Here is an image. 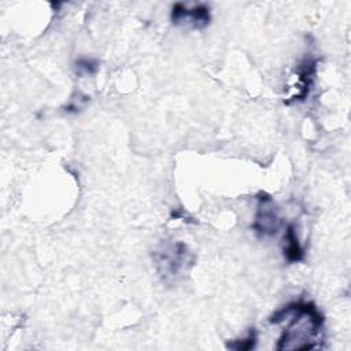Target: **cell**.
Wrapping results in <instances>:
<instances>
[{"mask_svg": "<svg viewBox=\"0 0 351 351\" xmlns=\"http://www.w3.org/2000/svg\"><path fill=\"white\" fill-rule=\"evenodd\" d=\"M317 73V59L313 56L304 58L298 66H296V82H298V92L291 96L288 100H285V104L296 103V101H304L314 84Z\"/></svg>", "mask_w": 351, "mask_h": 351, "instance_id": "5", "label": "cell"}, {"mask_svg": "<svg viewBox=\"0 0 351 351\" xmlns=\"http://www.w3.org/2000/svg\"><path fill=\"white\" fill-rule=\"evenodd\" d=\"M155 262L160 276L167 278L178 276L188 263H192V256L188 247L184 243L178 241L167 244L162 250L156 251Z\"/></svg>", "mask_w": 351, "mask_h": 351, "instance_id": "2", "label": "cell"}, {"mask_svg": "<svg viewBox=\"0 0 351 351\" xmlns=\"http://www.w3.org/2000/svg\"><path fill=\"white\" fill-rule=\"evenodd\" d=\"M171 22L174 25H189L193 29H203L211 21L210 7L206 4H197L192 8H188L182 3H176L171 8Z\"/></svg>", "mask_w": 351, "mask_h": 351, "instance_id": "4", "label": "cell"}, {"mask_svg": "<svg viewBox=\"0 0 351 351\" xmlns=\"http://www.w3.org/2000/svg\"><path fill=\"white\" fill-rule=\"evenodd\" d=\"M285 247H284V256L289 263H296L300 262L304 258L303 248L298 240L295 225L289 223L285 230Z\"/></svg>", "mask_w": 351, "mask_h": 351, "instance_id": "6", "label": "cell"}, {"mask_svg": "<svg viewBox=\"0 0 351 351\" xmlns=\"http://www.w3.org/2000/svg\"><path fill=\"white\" fill-rule=\"evenodd\" d=\"M284 321H289V324L277 341V350H313L319 347L324 317L313 302H291L269 318V322L274 325Z\"/></svg>", "mask_w": 351, "mask_h": 351, "instance_id": "1", "label": "cell"}, {"mask_svg": "<svg viewBox=\"0 0 351 351\" xmlns=\"http://www.w3.org/2000/svg\"><path fill=\"white\" fill-rule=\"evenodd\" d=\"M256 341H258L256 330H255V328H251L250 332H248V335H247V337L233 340V341L228 343L226 347H228V348H232V350H236V351H247V350L255 348Z\"/></svg>", "mask_w": 351, "mask_h": 351, "instance_id": "7", "label": "cell"}, {"mask_svg": "<svg viewBox=\"0 0 351 351\" xmlns=\"http://www.w3.org/2000/svg\"><path fill=\"white\" fill-rule=\"evenodd\" d=\"M75 70H77V73L80 75L81 74L92 75V74H95L99 70V63H97V60L82 58V59H78L75 62Z\"/></svg>", "mask_w": 351, "mask_h": 351, "instance_id": "8", "label": "cell"}, {"mask_svg": "<svg viewBox=\"0 0 351 351\" xmlns=\"http://www.w3.org/2000/svg\"><path fill=\"white\" fill-rule=\"evenodd\" d=\"M258 207L252 222V229L259 237L273 236L278 232L281 226V218L276 202L266 192H259L256 195Z\"/></svg>", "mask_w": 351, "mask_h": 351, "instance_id": "3", "label": "cell"}]
</instances>
